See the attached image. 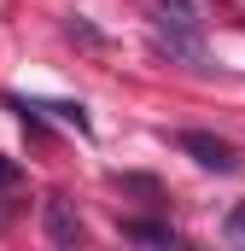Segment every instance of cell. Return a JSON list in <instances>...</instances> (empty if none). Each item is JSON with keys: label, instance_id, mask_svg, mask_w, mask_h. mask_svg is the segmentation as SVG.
Masks as SVG:
<instances>
[{"label": "cell", "instance_id": "6da1fadb", "mask_svg": "<svg viewBox=\"0 0 245 251\" xmlns=\"http://www.w3.org/2000/svg\"><path fill=\"white\" fill-rule=\"evenodd\" d=\"M158 53L187 59V64H204V41H198L193 0H158Z\"/></svg>", "mask_w": 245, "mask_h": 251}, {"label": "cell", "instance_id": "7a4b0ae2", "mask_svg": "<svg viewBox=\"0 0 245 251\" xmlns=\"http://www.w3.org/2000/svg\"><path fill=\"white\" fill-rule=\"evenodd\" d=\"M175 146H181L198 170H216V176H234V170H240V152H234L228 140L204 134V128H181V134H175Z\"/></svg>", "mask_w": 245, "mask_h": 251}, {"label": "cell", "instance_id": "3957f363", "mask_svg": "<svg viewBox=\"0 0 245 251\" xmlns=\"http://www.w3.org/2000/svg\"><path fill=\"white\" fill-rule=\"evenodd\" d=\"M47 240H53V246H76V240H82V222L70 216L64 199H47Z\"/></svg>", "mask_w": 245, "mask_h": 251}, {"label": "cell", "instance_id": "277c9868", "mask_svg": "<svg viewBox=\"0 0 245 251\" xmlns=\"http://www.w3.org/2000/svg\"><path fill=\"white\" fill-rule=\"evenodd\" d=\"M122 240H140V246H175V228H164V222H122Z\"/></svg>", "mask_w": 245, "mask_h": 251}, {"label": "cell", "instance_id": "5b68a950", "mask_svg": "<svg viewBox=\"0 0 245 251\" xmlns=\"http://www.w3.org/2000/svg\"><path fill=\"white\" fill-rule=\"evenodd\" d=\"M222 234H228L234 246H245V204H234V210H228V222H222Z\"/></svg>", "mask_w": 245, "mask_h": 251}, {"label": "cell", "instance_id": "8992f818", "mask_svg": "<svg viewBox=\"0 0 245 251\" xmlns=\"http://www.w3.org/2000/svg\"><path fill=\"white\" fill-rule=\"evenodd\" d=\"M12 181H18V164H6V158H0V187H12Z\"/></svg>", "mask_w": 245, "mask_h": 251}]
</instances>
